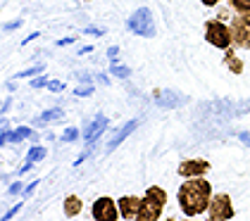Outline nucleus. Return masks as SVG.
Wrapping results in <instances>:
<instances>
[{
  "instance_id": "nucleus-1",
  "label": "nucleus",
  "mask_w": 250,
  "mask_h": 221,
  "mask_svg": "<svg viewBox=\"0 0 250 221\" xmlns=\"http://www.w3.org/2000/svg\"><path fill=\"white\" fill-rule=\"evenodd\" d=\"M212 200V183L203 176H191L186 183L179 185V207L186 217L205 214Z\"/></svg>"
},
{
  "instance_id": "nucleus-2",
  "label": "nucleus",
  "mask_w": 250,
  "mask_h": 221,
  "mask_svg": "<svg viewBox=\"0 0 250 221\" xmlns=\"http://www.w3.org/2000/svg\"><path fill=\"white\" fill-rule=\"evenodd\" d=\"M167 207V193L165 188H157V185H150L146 193H143V200H141V209H138V221H157L162 217Z\"/></svg>"
},
{
  "instance_id": "nucleus-3",
  "label": "nucleus",
  "mask_w": 250,
  "mask_h": 221,
  "mask_svg": "<svg viewBox=\"0 0 250 221\" xmlns=\"http://www.w3.org/2000/svg\"><path fill=\"white\" fill-rule=\"evenodd\" d=\"M205 40L214 45V48H219V50H227L233 45V36H231V26L227 24H222L219 19H210V21H205Z\"/></svg>"
},
{
  "instance_id": "nucleus-4",
  "label": "nucleus",
  "mask_w": 250,
  "mask_h": 221,
  "mask_svg": "<svg viewBox=\"0 0 250 221\" xmlns=\"http://www.w3.org/2000/svg\"><path fill=\"white\" fill-rule=\"evenodd\" d=\"M129 31H134L136 36L143 38H153L157 34V26H155V17L148 7H138L134 15L129 17Z\"/></svg>"
},
{
  "instance_id": "nucleus-5",
  "label": "nucleus",
  "mask_w": 250,
  "mask_h": 221,
  "mask_svg": "<svg viewBox=\"0 0 250 221\" xmlns=\"http://www.w3.org/2000/svg\"><path fill=\"white\" fill-rule=\"evenodd\" d=\"M208 217L210 221H227L233 219V202L227 193H217L212 195L210 207H208Z\"/></svg>"
},
{
  "instance_id": "nucleus-6",
  "label": "nucleus",
  "mask_w": 250,
  "mask_h": 221,
  "mask_svg": "<svg viewBox=\"0 0 250 221\" xmlns=\"http://www.w3.org/2000/svg\"><path fill=\"white\" fill-rule=\"evenodd\" d=\"M231 36H233V45L250 50V17L248 15H236L231 19Z\"/></svg>"
},
{
  "instance_id": "nucleus-7",
  "label": "nucleus",
  "mask_w": 250,
  "mask_h": 221,
  "mask_svg": "<svg viewBox=\"0 0 250 221\" xmlns=\"http://www.w3.org/2000/svg\"><path fill=\"white\" fill-rule=\"evenodd\" d=\"M91 214H93V219H96V221H117L119 217H122V212H119V204H117V200L107 198V195L98 198L96 202H93V209H91Z\"/></svg>"
},
{
  "instance_id": "nucleus-8",
  "label": "nucleus",
  "mask_w": 250,
  "mask_h": 221,
  "mask_svg": "<svg viewBox=\"0 0 250 221\" xmlns=\"http://www.w3.org/2000/svg\"><path fill=\"white\" fill-rule=\"evenodd\" d=\"M179 176L181 179H191V176H205L210 171V162L208 160H200V157H193V160H184L179 164Z\"/></svg>"
},
{
  "instance_id": "nucleus-9",
  "label": "nucleus",
  "mask_w": 250,
  "mask_h": 221,
  "mask_svg": "<svg viewBox=\"0 0 250 221\" xmlns=\"http://www.w3.org/2000/svg\"><path fill=\"white\" fill-rule=\"evenodd\" d=\"M141 200L143 198H136V195H124L119 198V212H122V219H136L138 217V209H141Z\"/></svg>"
},
{
  "instance_id": "nucleus-10",
  "label": "nucleus",
  "mask_w": 250,
  "mask_h": 221,
  "mask_svg": "<svg viewBox=\"0 0 250 221\" xmlns=\"http://www.w3.org/2000/svg\"><path fill=\"white\" fill-rule=\"evenodd\" d=\"M105 126H107V117L98 114L96 119H93V124L83 131V138H86V143H93V141L98 138V133H103V131H105Z\"/></svg>"
},
{
  "instance_id": "nucleus-11",
  "label": "nucleus",
  "mask_w": 250,
  "mask_h": 221,
  "mask_svg": "<svg viewBox=\"0 0 250 221\" xmlns=\"http://www.w3.org/2000/svg\"><path fill=\"white\" fill-rule=\"evenodd\" d=\"M136 126H138V121H136V119H131V121H129V124H126L124 129H122V131H117L115 136H112V141L107 143V152H112V150H115V147L119 145V143H122V141H124V138H126L129 133H134Z\"/></svg>"
},
{
  "instance_id": "nucleus-12",
  "label": "nucleus",
  "mask_w": 250,
  "mask_h": 221,
  "mask_svg": "<svg viewBox=\"0 0 250 221\" xmlns=\"http://www.w3.org/2000/svg\"><path fill=\"white\" fill-rule=\"evenodd\" d=\"M81 209H83L81 198H77V195L64 198V217H77V214H81Z\"/></svg>"
},
{
  "instance_id": "nucleus-13",
  "label": "nucleus",
  "mask_w": 250,
  "mask_h": 221,
  "mask_svg": "<svg viewBox=\"0 0 250 221\" xmlns=\"http://www.w3.org/2000/svg\"><path fill=\"white\" fill-rule=\"evenodd\" d=\"M224 64H227V69H229V72H233V74H241V72H243V62L236 57V53H233V45H231V48H227Z\"/></svg>"
},
{
  "instance_id": "nucleus-14",
  "label": "nucleus",
  "mask_w": 250,
  "mask_h": 221,
  "mask_svg": "<svg viewBox=\"0 0 250 221\" xmlns=\"http://www.w3.org/2000/svg\"><path fill=\"white\" fill-rule=\"evenodd\" d=\"M62 107H55V110H48L43 112V114H39L36 119H34V124H48V121H53V119H62Z\"/></svg>"
},
{
  "instance_id": "nucleus-15",
  "label": "nucleus",
  "mask_w": 250,
  "mask_h": 221,
  "mask_svg": "<svg viewBox=\"0 0 250 221\" xmlns=\"http://www.w3.org/2000/svg\"><path fill=\"white\" fill-rule=\"evenodd\" d=\"M34 136V131L31 129H17L15 133H2V143H15V141H20V138H31Z\"/></svg>"
},
{
  "instance_id": "nucleus-16",
  "label": "nucleus",
  "mask_w": 250,
  "mask_h": 221,
  "mask_svg": "<svg viewBox=\"0 0 250 221\" xmlns=\"http://www.w3.org/2000/svg\"><path fill=\"white\" fill-rule=\"evenodd\" d=\"M227 2L236 15H248L250 17V0H227Z\"/></svg>"
},
{
  "instance_id": "nucleus-17",
  "label": "nucleus",
  "mask_w": 250,
  "mask_h": 221,
  "mask_svg": "<svg viewBox=\"0 0 250 221\" xmlns=\"http://www.w3.org/2000/svg\"><path fill=\"white\" fill-rule=\"evenodd\" d=\"M45 152H48V150H45L43 145L31 147V150H29V155H26V164H34V162H39V160H43V157H45Z\"/></svg>"
},
{
  "instance_id": "nucleus-18",
  "label": "nucleus",
  "mask_w": 250,
  "mask_h": 221,
  "mask_svg": "<svg viewBox=\"0 0 250 221\" xmlns=\"http://www.w3.org/2000/svg\"><path fill=\"white\" fill-rule=\"evenodd\" d=\"M112 74H115V76H122V79H126V76L131 74V69H126V67H119V64H112Z\"/></svg>"
},
{
  "instance_id": "nucleus-19",
  "label": "nucleus",
  "mask_w": 250,
  "mask_h": 221,
  "mask_svg": "<svg viewBox=\"0 0 250 221\" xmlns=\"http://www.w3.org/2000/svg\"><path fill=\"white\" fill-rule=\"evenodd\" d=\"M77 136H79V131H77V129H67L64 133H62V141H74Z\"/></svg>"
},
{
  "instance_id": "nucleus-20",
  "label": "nucleus",
  "mask_w": 250,
  "mask_h": 221,
  "mask_svg": "<svg viewBox=\"0 0 250 221\" xmlns=\"http://www.w3.org/2000/svg\"><path fill=\"white\" fill-rule=\"evenodd\" d=\"M43 72V67H31V69H26V72L20 74V79H24V76H36V74Z\"/></svg>"
},
{
  "instance_id": "nucleus-21",
  "label": "nucleus",
  "mask_w": 250,
  "mask_h": 221,
  "mask_svg": "<svg viewBox=\"0 0 250 221\" xmlns=\"http://www.w3.org/2000/svg\"><path fill=\"white\" fill-rule=\"evenodd\" d=\"M31 86H34V88H41V86L45 88V86H48V81H45V76H39V79H34V81H31Z\"/></svg>"
},
{
  "instance_id": "nucleus-22",
  "label": "nucleus",
  "mask_w": 250,
  "mask_h": 221,
  "mask_svg": "<svg viewBox=\"0 0 250 221\" xmlns=\"http://www.w3.org/2000/svg\"><path fill=\"white\" fill-rule=\"evenodd\" d=\"M48 88H50L53 93H60L62 88H64V83H60V81H50V83H48Z\"/></svg>"
},
{
  "instance_id": "nucleus-23",
  "label": "nucleus",
  "mask_w": 250,
  "mask_h": 221,
  "mask_svg": "<svg viewBox=\"0 0 250 221\" xmlns=\"http://www.w3.org/2000/svg\"><path fill=\"white\" fill-rule=\"evenodd\" d=\"M20 207H21V202L17 204V207H15V209H10V212H7V214H5V217H2V221H10V219H12V217H15V214H17V212H20Z\"/></svg>"
},
{
  "instance_id": "nucleus-24",
  "label": "nucleus",
  "mask_w": 250,
  "mask_h": 221,
  "mask_svg": "<svg viewBox=\"0 0 250 221\" xmlns=\"http://www.w3.org/2000/svg\"><path fill=\"white\" fill-rule=\"evenodd\" d=\"M238 138H241V143H246L250 147V131H243V133H238Z\"/></svg>"
},
{
  "instance_id": "nucleus-25",
  "label": "nucleus",
  "mask_w": 250,
  "mask_h": 221,
  "mask_svg": "<svg viewBox=\"0 0 250 221\" xmlns=\"http://www.w3.org/2000/svg\"><path fill=\"white\" fill-rule=\"evenodd\" d=\"M20 24H21L20 19H17V21H10V24H5V31H12V29H17Z\"/></svg>"
},
{
  "instance_id": "nucleus-26",
  "label": "nucleus",
  "mask_w": 250,
  "mask_h": 221,
  "mask_svg": "<svg viewBox=\"0 0 250 221\" xmlns=\"http://www.w3.org/2000/svg\"><path fill=\"white\" fill-rule=\"evenodd\" d=\"M91 93H93V88H88V86L86 88H77V95H91Z\"/></svg>"
},
{
  "instance_id": "nucleus-27",
  "label": "nucleus",
  "mask_w": 250,
  "mask_h": 221,
  "mask_svg": "<svg viewBox=\"0 0 250 221\" xmlns=\"http://www.w3.org/2000/svg\"><path fill=\"white\" fill-rule=\"evenodd\" d=\"M200 2H203V5H208V7H214V5H219L222 0H200Z\"/></svg>"
},
{
  "instance_id": "nucleus-28",
  "label": "nucleus",
  "mask_w": 250,
  "mask_h": 221,
  "mask_svg": "<svg viewBox=\"0 0 250 221\" xmlns=\"http://www.w3.org/2000/svg\"><path fill=\"white\" fill-rule=\"evenodd\" d=\"M36 185H39V181H34V183L29 185V188H26V190H24V195H31V193H34V188H36Z\"/></svg>"
},
{
  "instance_id": "nucleus-29",
  "label": "nucleus",
  "mask_w": 250,
  "mask_h": 221,
  "mask_svg": "<svg viewBox=\"0 0 250 221\" xmlns=\"http://www.w3.org/2000/svg\"><path fill=\"white\" fill-rule=\"evenodd\" d=\"M20 190H21V185H20V183H15V185H12V188H10V193H12V195H17Z\"/></svg>"
},
{
  "instance_id": "nucleus-30",
  "label": "nucleus",
  "mask_w": 250,
  "mask_h": 221,
  "mask_svg": "<svg viewBox=\"0 0 250 221\" xmlns=\"http://www.w3.org/2000/svg\"><path fill=\"white\" fill-rule=\"evenodd\" d=\"M83 2H91V0H83Z\"/></svg>"
}]
</instances>
